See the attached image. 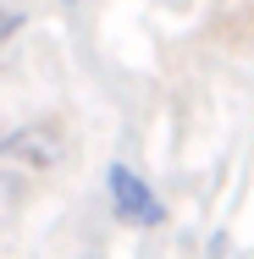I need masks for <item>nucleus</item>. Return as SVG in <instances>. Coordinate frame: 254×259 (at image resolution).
<instances>
[{
  "instance_id": "7ed1b4c3",
  "label": "nucleus",
  "mask_w": 254,
  "mask_h": 259,
  "mask_svg": "<svg viewBox=\"0 0 254 259\" xmlns=\"http://www.w3.org/2000/svg\"><path fill=\"white\" fill-rule=\"evenodd\" d=\"M0 45H6V22H0Z\"/></svg>"
},
{
  "instance_id": "f03ea898",
  "label": "nucleus",
  "mask_w": 254,
  "mask_h": 259,
  "mask_svg": "<svg viewBox=\"0 0 254 259\" xmlns=\"http://www.w3.org/2000/svg\"><path fill=\"white\" fill-rule=\"evenodd\" d=\"M61 155H66V138L55 133L50 121H33V127H17V133H6V138H0V160H11V165L50 171Z\"/></svg>"
},
{
  "instance_id": "f257e3e1",
  "label": "nucleus",
  "mask_w": 254,
  "mask_h": 259,
  "mask_svg": "<svg viewBox=\"0 0 254 259\" xmlns=\"http://www.w3.org/2000/svg\"><path fill=\"white\" fill-rule=\"evenodd\" d=\"M105 193H111V215L122 221V226H155L166 209H160V199H155V188L133 171V165H105Z\"/></svg>"
}]
</instances>
